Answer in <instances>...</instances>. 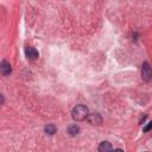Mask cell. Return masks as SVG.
<instances>
[{
  "mask_svg": "<svg viewBox=\"0 0 152 152\" xmlns=\"http://www.w3.org/2000/svg\"><path fill=\"white\" fill-rule=\"evenodd\" d=\"M88 115H89V110L84 105H76L71 110V117L76 121H82L88 118Z\"/></svg>",
  "mask_w": 152,
  "mask_h": 152,
  "instance_id": "6da1fadb",
  "label": "cell"
},
{
  "mask_svg": "<svg viewBox=\"0 0 152 152\" xmlns=\"http://www.w3.org/2000/svg\"><path fill=\"white\" fill-rule=\"evenodd\" d=\"M141 77L144 81L150 82L152 80V68L150 67V64L147 62H144L143 63V67H141Z\"/></svg>",
  "mask_w": 152,
  "mask_h": 152,
  "instance_id": "7a4b0ae2",
  "label": "cell"
},
{
  "mask_svg": "<svg viewBox=\"0 0 152 152\" xmlns=\"http://www.w3.org/2000/svg\"><path fill=\"white\" fill-rule=\"evenodd\" d=\"M87 120H88V123H89L90 125H94V126H99L103 121L102 117L99 113H92V114H89V115H88V118H87Z\"/></svg>",
  "mask_w": 152,
  "mask_h": 152,
  "instance_id": "3957f363",
  "label": "cell"
},
{
  "mask_svg": "<svg viewBox=\"0 0 152 152\" xmlns=\"http://www.w3.org/2000/svg\"><path fill=\"white\" fill-rule=\"evenodd\" d=\"M0 71H1V75L3 76H10V74L12 73V68L11 64L7 61H3L1 62V66H0Z\"/></svg>",
  "mask_w": 152,
  "mask_h": 152,
  "instance_id": "277c9868",
  "label": "cell"
},
{
  "mask_svg": "<svg viewBox=\"0 0 152 152\" xmlns=\"http://www.w3.org/2000/svg\"><path fill=\"white\" fill-rule=\"evenodd\" d=\"M25 55H26V57L30 58V60H36V58H38V56H39L38 51L32 46H27L26 48V49H25Z\"/></svg>",
  "mask_w": 152,
  "mask_h": 152,
  "instance_id": "5b68a950",
  "label": "cell"
},
{
  "mask_svg": "<svg viewBox=\"0 0 152 152\" xmlns=\"http://www.w3.org/2000/svg\"><path fill=\"white\" fill-rule=\"evenodd\" d=\"M112 150H113V146H112V144L108 141H102L99 146L100 152H107V151H112Z\"/></svg>",
  "mask_w": 152,
  "mask_h": 152,
  "instance_id": "8992f818",
  "label": "cell"
},
{
  "mask_svg": "<svg viewBox=\"0 0 152 152\" xmlns=\"http://www.w3.org/2000/svg\"><path fill=\"white\" fill-rule=\"evenodd\" d=\"M44 131H45V133L52 135V134H55L56 132H57V127H56L54 124H49V125H46L44 127Z\"/></svg>",
  "mask_w": 152,
  "mask_h": 152,
  "instance_id": "52a82bcc",
  "label": "cell"
},
{
  "mask_svg": "<svg viewBox=\"0 0 152 152\" xmlns=\"http://www.w3.org/2000/svg\"><path fill=\"white\" fill-rule=\"evenodd\" d=\"M68 133L71 135V137H75V135H77L80 133V127L77 125H71V126H69Z\"/></svg>",
  "mask_w": 152,
  "mask_h": 152,
  "instance_id": "ba28073f",
  "label": "cell"
},
{
  "mask_svg": "<svg viewBox=\"0 0 152 152\" xmlns=\"http://www.w3.org/2000/svg\"><path fill=\"white\" fill-rule=\"evenodd\" d=\"M152 130V121H150L145 127H144V132H149Z\"/></svg>",
  "mask_w": 152,
  "mask_h": 152,
  "instance_id": "9c48e42d",
  "label": "cell"
}]
</instances>
